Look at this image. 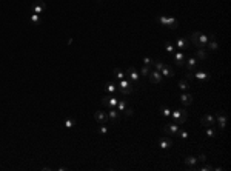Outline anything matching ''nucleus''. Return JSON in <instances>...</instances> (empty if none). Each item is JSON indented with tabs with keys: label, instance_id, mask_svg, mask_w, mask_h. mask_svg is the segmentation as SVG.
I'll list each match as a JSON object with an SVG mask.
<instances>
[{
	"label": "nucleus",
	"instance_id": "a211bd4d",
	"mask_svg": "<svg viewBox=\"0 0 231 171\" xmlns=\"http://www.w3.org/2000/svg\"><path fill=\"white\" fill-rule=\"evenodd\" d=\"M171 145H173V142L168 137H160L159 139V147L162 150H168V148H171Z\"/></svg>",
	"mask_w": 231,
	"mask_h": 171
},
{
	"label": "nucleus",
	"instance_id": "ea45409f",
	"mask_svg": "<svg viewBox=\"0 0 231 171\" xmlns=\"http://www.w3.org/2000/svg\"><path fill=\"white\" fill-rule=\"evenodd\" d=\"M197 160H199V162H205V160H207V156H205V154H200V156L197 157Z\"/></svg>",
	"mask_w": 231,
	"mask_h": 171
},
{
	"label": "nucleus",
	"instance_id": "f03ea898",
	"mask_svg": "<svg viewBox=\"0 0 231 171\" xmlns=\"http://www.w3.org/2000/svg\"><path fill=\"white\" fill-rule=\"evenodd\" d=\"M117 90L122 93V94L128 96V94H133V91H134V85L129 82V80H126V79H122V80H119V85H117Z\"/></svg>",
	"mask_w": 231,
	"mask_h": 171
},
{
	"label": "nucleus",
	"instance_id": "f8f14e48",
	"mask_svg": "<svg viewBox=\"0 0 231 171\" xmlns=\"http://www.w3.org/2000/svg\"><path fill=\"white\" fill-rule=\"evenodd\" d=\"M200 123H202L205 128H207V127H213L214 123H216V117H214L213 114H205V116L202 117Z\"/></svg>",
	"mask_w": 231,
	"mask_h": 171
},
{
	"label": "nucleus",
	"instance_id": "c9c22d12",
	"mask_svg": "<svg viewBox=\"0 0 231 171\" xmlns=\"http://www.w3.org/2000/svg\"><path fill=\"white\" fill-rule=\"evenodd\" d=\"M197 170L199 171H211L213 167H211V165H203V167H197Z\"/></svg>",
	"mask_w": 231,
	"mask_h": 171
},
{
	"label": "nucleus",
	"instance_id": "79ce46f5",
	"mask_svg": "<svg viewBox=\"0 0 231 171\" xmlns=\"http://www.w3.org/2000/svg\"><path fill=\"white\" fill-rule=\"evenodd\" d=\"M96 2H99V3H100V2H102V0H96Z\"/></svg>",
	"mask_w": 231,
	"mask_h": 171
},
{
	"label": "nucleus",
	"instance_id": "dca6fc26",
	"mask_svg": "<svg viewBox=\"0 0 231 171\" xmlns=\"http://www.w3.org/2000/svg\"><path fill=\"white\" fill-rule=\"evenodd\" d=\"M207 48L210 49V51H217L219 49V43L216 42V37H214L213 34L208 37V43H207Z\"/></svg>",
	"mask_w": 231,
	"mask_h": 171
},
{
	"label": "nucleus",
	"instance_id": "ddd939ff",
	"mask_svg": "<svg viewBox=\"0 0 231 171\" xmlns=\"http://www.w3.org/2000/svg\"><path fill=\"white\" fill-rule=\"evenodd\" d=\"M173 56H174V63L177 66H183V63H185V54H183V51H174Z\"/></svg>",
	"mask_w": 231,
	"mask_h": 171
},
{
	"label": "nucleus",
	"instance_id": "bb28decb",
	"mask_svg": "<svg viewBox=\"0 0 231 171\" xmlns=\"http://www.w3.org/2000/svg\"><path fill=\"white\" fill-rule=\"evenodd\" d=\"M113 74H114V77H116L117 80L125 79V73L122 71V70H119V68H114V70H113Z\"/></svg>",
	"mask_w": 231,
	"mask_h": 171
},
{
	"label": "nucleus",
	"instance_id": "f3484780",
	"mask_svg": "<svg viewBox=\"0 0 231 171\" xmlns=\"http://www.w3.org/2000/svg\"><path fill=\"white\" fill-rule=\"evenodd\" d=\"M119 119H120V113H119L116 108H109L108 120H111V122H119Z\"/></svg>",
	"mask_w": 231,
	"mask_h": 171
},
{
	"label": "nucleus",
	"instance_id": "393cba45",
	"mask_svg": "<svg viewBox=\"0 0 231 171\" xmlns=\"http://www.w3.org/2000/svg\"><path fill=\"white\" fill-rule=\"evenodd\" d=\"M126 106H128V105H126V102H125L123 99H119V102H117V105H116V110H117L119 113H122V111H125Z\"/></svg>",
	"mask_w": 231,
	"mask_h": 171
},
{
	"label": "nucleus",
	"instance_id": "a878e982",
	"mask_svg": "<svg viewBox=\"0 0 231 171\" xmlns=\"http://www.w3.org/2000/svg\"><path fill=\"white\" fill-rule=\"evenodd\" d=\"M29 22H31V23H34V25H40V23H42L40 14H34V13H33V14L29 16Z\"/></svg>",
	"mask_w": 231,
	"mask_h": 171
},
{
	"label": "nucleus",
	"instance_id": "b1692460",
	"mask_svg": "<svg viewBox=\"0 0 231 171\" xmlns=\"http://www.w3.org/2000/svg\"><path fill=\"white\" fill-rule=\"evenodd\" d=\"M190 80H186V79H182L180 82H179V88L182 90V91H186V90H190Z\"/></svg>",
	"mask_w": 231,
	"mask_h": 171
},
{
	"label": "nucleus",
	"instance_id": "4be33fe9",
	"mask_svg": "<svg viewBox=\"0 0 231 171\" xmlns=\"http://www.w3.org/2000/svg\"><path fill=\"white\" fill-rule=\"evenodd\" d=\"M166 26L171 28V29H177L179 28V22L173 17H166Z\"/></svg>",
	"mask_w": 231,
	"mask_h": 171
},
{
	"label": "nucleus",
	"instance_id": "473e14b6",
	"mask_svg": "<svg viewBox=\"0 0 231 171\" xmlns=\"http://www.w3.org/2000/svg\"><path fill=\"white\" fill-rule=\"evenodd\" d=\"M153 65H154V68L157 70V71H160L163 66H165V63L163 62H160V60H156V62H153Z\"/></svg>",
	"mask_w": 231,
	"mask_h": 171
},
{
	"label": "nucleus",
	"instance_id": "7c9ffc66",
	"mask_svg": "<svg viewBox=\"0 0 231 171\" xmlns=\"http://www.w3.org/2000/svg\"><path fill=\"white\" fill-rule=\"evenodd\" d=\"M97 131H99V134H102V136H107L108 134V127L105 125V123H100V127L97 128Z\"/></svg>",
	"mask_w": 231,
	"mask_h": 171
},
{
	"label": "nucleus",
	"instance_id": "e433bc0d",
	"mask_svg": "<svg viewBox=\"0 0 231 171\" xmlns=\"http://www.w3.org/2000/svg\"><path fill=\"white\" fill-rule=\"evenodd\" d=\"M143 65H146V66H150V65H153V60H151L150 57H145V59H143Z\"/></svg>",
	"mask_w": 231,
	"mask_h": 171
},
{
	"label": "nucleus",
	"instance_id": "412c9836",
	"mask_svg": "<svg viewBox=\"0 0 231 171\" xmlns=\"http://www.w3.org/2000/svg\"><path fill=\"white\" fill-rule=\"evenodd\" d=\"M177 48L180 49V51H183V49H188V40L186 39H183V37H180L177 39Z\"/></svg>",
	"mask_w": 231,
	"mask_h": 171
},
{
	"label": "nucleus",
	"instance_id": "39448f33",
	"mask_svg": "<svg viewBox=\"0 0 231 171\" xmlns=\"http://www.w3.org/2000/svg\"><path fill=\"white\" fill-rule=\"evenodd\" d=\"M117 102H119V99L113 94H108V96H105V97H102V105L107 106V108H116Z\"/></svg>",
	"mask_w": 231,
	"mask_h": 171
},
{
	"label": "nucleus",
	"instance_id": "2f4dec72",
	"mask_svg": "<svg viewBox=\"0 0 231 171\" xmlns=\"http://www.w3.org/2000/svg\"><path fill=\"white\" fill-rule=\"evenodd\" d=\"M65 128H74V125H76V120L74 119H71V117H68L66 120H65Z\"/></svg>",
	"mask_w": 231,
	"mask_h": 171
},
{
	"label": "nucleus",
	"instance_id": "58836bf2",
	"mask_svg": "<svg viewBox=\"0 0 231 171\" xmlns=\"http://www.w3.org/2000/svg\"><path fill=\"white\" fill-rule=\"evenodd\" d=\"M125 114H126V116H133V108H131V106H126V108H125V111H123Z\"/></svg>",
	"mask_w": 231,
	"mask_h": 171
},
{
	"label": "nucleus",
	"instance_id": "0eeeda50",
	"mask_svg": "<svg viewBox=\"0 0 231 171\" xmlns=\"http://www.w3.org/2000/svg\"><path fill=\"white\" fill-rule=\"evenodd\" d=\"M45 9H46V3L42 2V0H36L31 5V11L34 14H42V13H45Z\"/></svg>",
	"mask_w": 231,
	"mask_h": 171
},
{
	"label": "nucleus",
	"instance_id": "c756f323",
	"mask_svg": "<svg viewBox=\"0 0 231 171\" xmlns=\"http://www.w3.org/2000/svg\"><path fill=\"white\" fill-rule=\"evenodd\" d=\"M163 45H165V49H166V53H170V54H173V53H174V49H176V48H174V45H173L171 42H165Z\"/></svg>",
	"mask_w": 231,
	"mask_h": 171
},
{
	"label": "nucleus",
	"instance_id": "2eb2a0df",
	"mask_svg": "<svg viewBox=\"0 0 231 171\" xmlns=\"http://www.w3.org/2000/svg\"><path fill=\"white\" fill-rule=\"evenodd\" d=\"M94 119L97 123H107L108 122V114L105 111H96L94 113Z\"/></svg>",
	"mask_w": 231,
	"mask_h": 171
},
{
	"label": "nucleus",
	"instance_id": "423d86ee",
	"mask_svg": "<svg viewBox=\"0 0 231 171\" xmlns=\"http://www.w3.org/2000/svg\"><path fill=\"white\" fill-rule=\"evenodd\" d=\"M180 128H179V123H166L163 127V133L166 136H177Z\"/></svg>",
	"mask_w": 231,
	"mask_h": 171
},
{
	"label": "nucleus",
	"instance_id": "c85d7f7f",
	"mask_svg": "<svg viewBox=\"0 0 231 171\" xmlns=\"http://www.w3.org/2000/svg\"><path fill=\"white\" fill-rule=\"evenodd\" d=\"M159 111H160L162 114H163L165 117H171V110H170L168 106H165V105H162V106H160Z\"/></svg>",
	"mask_w": 231,
	"mask_h": 171
},
{
	"label": "nucleus",
	"instance_id": "a19ab883",
	"mask_svg": "<svg viewBox=\"0 0 231 171\" xmlns=\"http://www.w3.org/2000/svg\"><path fill=\"white\" fill-rule=\"evenodd\" d=\"M191 79H194V74H193L191 71H188V73H186V80H191Z\"/></svg>",
	"mask_w": 231,
	"mask_h": 171
},
{
	"label": "nucleus",
	"instance_id": "f704fd0d",
	"mask_svg": "<svg viewBox=\"0 0 231 171\" xmlns=\"http://www.w3.org/2000/svg\"><path fill=\"white\" fill-rule=\"evenodd\" d=\"M207 136L208 137H214L216 136V130H214L213 127H207Z\"/></svg>",
	"mask_w": 231,
	"mask_h": 171
},
{
	"label": "nucleus",
	"instance_id": "72a5a7b5",
	"mask_svg": "<svg viewBox=\"0 0 231 171\" xmlns=\"http://www.w3.org/2000/svg\"><path fill=\"white\" fill-rule=\"evenodd\" d=\"M140 73H142L140 76H146V77H148V74L151 73V70H150V66H146V65H143V66H142V70H140Z\"/></svg>",
	"mask_w": 231,
	"mask_h": 171
},
{
	"label": "nucleus",
	"instance_id": "5701e85b",
	"mask_svg": "<svg viewBox=\"0 0 231 171\" xmlns=\"http://www.w3.org/2000/svg\"><path fill=\"white\" fill-rule=\"evenodd\" d=\"M193 74H194V77L197 79V80H205V79H210V74H208V73H205V71H194Z\"/></svg>",
	"mask_w": 231,
	"mask_h": 171
},
{
	"label": "nucleus",
	"instance_id": "4468645a",
	"mask_svg": "<svg viewBox=\"0 0 231 171\" xmlns=\"http://www.w3.org/2000/svg\"><path fill=\"white\" fill-rule=\"evenodd\" d=\"M179 99H180V103H182L183 106H188V105H191V103H193V96L186 94L185 91L179 96Z\"/></svg>",
	"mask_w": 231,
	"mask_h": 171
},
{
	"label": "nucleus",
	"instance_id": "7ed1b4c3",
	"mask_svg": "<svg viewBox=\"0 0 231 171\" xmlns=\"http://www.w3.org/2000/svg\"><path fill=\"white\" fill-rule=\"evenodd\" d=\"M171 117H173L174 123H182V122L186 120L188 114H186V111L183 108H180V110H176V111H171Z\"/></svg>",
	"mask_w": 231,
	"mask_h": 171
},
{
	"label": "nucleus",
	"instance_id": "6ab92c4d",
	"mask_svg": "<svg viewBox=\"0 0 231 171\" xmlns=\"http://www.w3.org/2000/svg\"><path fill=\"white\" fill-rule=\"evenodd\" d=\"M160 74H162L163 77H168V79H170V77H174V71H173L168 65H165V66L160 70Z\"/></svg>",
	"mask_w": 231,
	"mask_h": 171
},
{
	"label": "nucleus",
	"instance_id": "aec40b11",
	"mask_svg": "<svg viewBox=\"0 0 231 171\" xmlns=\"http://www.w3.org/2000/svg\"><path fill=\"white\" fill-rule=\"evenodd\" d=\"M103 88H105V91H108L109 94H114V93L117 91V85H116L114 82H107Z\"/></svg>",
	"mask_w": 231,
	"mask_h": 171
},
{
	"label": "nucleus",
	"instance_id": "4c0bfd02",
	"mask_svg": "<svg viewBox=\"0 0 231 171\" xmlns=\"http://www.w3.org/2000/svg\"><path fill=\"white\" fill-rule=\"evenodd\" d=\"M177 136L180 139H188V133H186V131H179Z\"/></svg>",
	"mask_w": 231,
	"mask_h": 171
},
{
	"label": "nucleus",
	"instance_id": "9d476101",
	"mask_svg": "<svg viewBox=\"0 0 231 171\" xmlns=\"http://www.w3.org/2000/svg\"><path fill=\"white\" fill-rule=\"evenodd\" d=\"M148 80H150L151 83H160V82L163 80V76L160 74V71L154 70V71H151V73L148 74Z\"/></svg>",
	"mask_w": 231,
	"mask_h": 171
},
{
	"label": "nucleus",
	"instance_id": "9b49d317",
	"mask_svg": "<svg viewBox=\"0 0 231 171\" xmlns=\"http://www.w3.org/2000/svg\"><path fill=\"white\" fill-rule=\"evenodd\" d=\"M216 123H219L220 130H225V127H227V114L223 113V111H219L217 113V116H216Z\"/></svg>",
	"mask_w": 231,
	"mask_h": 171
},
{
	"label": "nucleus",
	"instance_id": "f257e3e1",
	"mask_svg": "<svg viewBox=\"0 0 231 171\" xmlns=\"http://www.w3.org/2000/svg\"><path fill=\"white\" fill-rule=\"evenodd\" d=\"M190 40L193 42V45H194L196 48L205 49V48H207V43H208V36H205V34L200 33V31H194V33H191Z\"/></svg>",
	"mask_w": 231,
	"mask_h": 171
},
{
	"label": "nucleus",
	"instance_id": "6e6552de",
	"mask_svg": "<svg viewBox=\"0 0 231 171\" xmlns=\"http://www.w3.org/2000/svg\"><path fill=\"white\" fill-rule=\"evenodd\" d=\"M183 163H185V167L188 168V170H197V163H199V160H197V157L194 156H188V157H185V160H183Z\"/></svg>",
	"mask_w": 231,
	"mask_h": 171
},
{
	"label": "nucleus",
	"instance_id": "cd10ccee",
	"mask_svg": "<svg viewBox=\"0 0 231 171\" xmlns=\"http://www.w3.org/2000/svg\"><path fill=\"white\" fill-rule=\"evenodd\" d=\"M196 56L199 60H205L207 59V51L205 49H200V48H197V51H196Z\"/></svg>",
	"mask_w": 231,
	"mask_h": 171
},
{
	"label": "nucleus",
	"instance_id": "1a4fd4ad",
	"mask_svg": "<svg viewBox=\"0 0 231 171\" xmlns=\"http://www.w3.org/2000/svg\"><path fill=\"white\" fill-rule=\"evenodd\" d=\"M185 66H186V70L188 71H191V73H194L196 68H197V59L194 56H190L185 59V63H183Z\"/></svg>",
	"mask_w": 231,
	"mask_h": 171
},
{
	"label": "nucleus",
	"instance_id": "20e7f679",
	"mask_svg": "<svg viewBox=\"0 0 231 171\" xmlns=\"http://www.w3.org/2000/svg\"><path fill=\"white\" fill-rule=\"evenodd\" d=\"M126 74H128V77H129V80H131L133 85H140V74L137 73V70L134 66H129L126 70Z\"/></svg>",
	"mask_w": 231,
	"mask_h": 171
}]
</instances>
